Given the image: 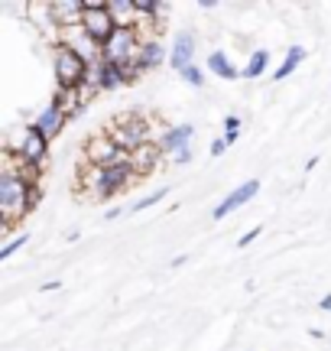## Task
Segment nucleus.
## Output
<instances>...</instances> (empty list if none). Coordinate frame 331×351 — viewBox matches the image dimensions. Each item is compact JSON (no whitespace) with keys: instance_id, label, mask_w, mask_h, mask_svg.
<instances>
[{"instance_id":"nucleus-5","label":"nucleus","mask_w":331,"mask_h":351,"mask_svg":"<svg viewBox=\"0 0 331 351\" xmlns=\"http://www.w3.org/2000/svg\"><path fill=\"white\" fill-rule=\"evenodd\" d=\"M124 160H130V153L120 150L114 140L107 137V130H98V134H91L85 140V163L107 169V166H117V163H124Z\"/></svg>"},{"instance_id":"nucleus-24","label":"nucleus","mask_w":331,"mask_h":351,"mask_svg":"<svg viewBox=\"0 0 331 351\" xmlns=\"http://www.w3.org/2000/svg\"><path fill=\"white\" fill-rule=\"evenodd\" d=\"M166 195H169V189H156L153 195H146V199H140L137 205H130V208H133V212H146V208H153V205H159V202H163Z\"/></svg>"},{"instance_id":"nucleus-17","label":"nucleus","mask_w":331,"mask_h":351,"mask_svg":"<svg viewBox=\"0 0 331 351\" xmlns=\"http://www.w3.org/2000/svg\"><path fill=\"white\" fill-rule=\"evenodd\" d=\"M191 56H195V39H191V33H178L176 46H172V52H169L172 69H176V72H185V69L191 65Z\"/></svg>"},{"instance_id":"nucleus-33","label":"nucleus","mask_w":331,"mask_h":351,"mask_svg":"<svg viewBox=\"0 0 331 351\" xmlns=\"http://www.w3.org/2000/svg\"><path fill=\"white\" fill-rule=\"evenodd\" d=\"M59 287H62L59 280H52V283H42V293H49V289H59Z\"/></svg>"},{"instance_id":"nucleus-6","label":"nucleus","mask_w":331,"mask_h":351,"mask_svg":"<svg viewBox=\"0 0 331 351\" xmlns=\"http://www.w3.org/2000/svg\"><path fill=\"white\" fill-rule=\"evenodd\" d=\"M81 26L88 29V36L94 43H107V39L114 36V20H111V13H107V0H85V16H81Z\"/></svg>"},{"instance_id":"nucleus-9","label":"nucleus","mask_w":331,"mask_h":351,"mask_svg":"<svg viewBox=\"0 0 331 351\" xmlns=\"http://www.w3.org/2000/svg\"><path fill=\"white\" fill-rule=\"evenodd\" d=\"M133 176L137 173H133L130 160H124V163H117V166H107V169L101 173V186H98V192H94V199H111V195H117V192H124Z\"/></svg>"},{"instance_id":"nucleus-29","label":"nucleus","mask_w":331,"mask_h":351,"mask_svg":"<svg viewBox=\"0 0 331 351\" xmlns=\"http://www.w3.org/2000/svg\"><path fill=\"white\" fill-rule=\"evenodd\" d=\"M260 231H263V228H250V231H247V234H243V238L237 241V247H250V244H254V241L260 238Z\"/></svg>"},{"instance_id":"nucleus-2","label":"nucleus","mask_w":331,"mask_h":351,"mask_svg":"<svg viewBox=\"0 0 331 351\" xmlns=\"http://www.w3.org/2000/svg\"><path fill=\"white\" fill-rule=\"evenodd\" d=\"M107 137L114 140L124 153H133L140 147H146V143H153V121L140 111H124L117 117H111Z\"/></svg>"},{"instance_id":"nucleus-22","label":"nucleus","mask_w":331,"mask_h":351,"mask_svg":"<svg viewBox=\"0 0 331 351\" xmlns=\"http://www.w3.org/2000/svg\"><path fill=\"white\" fill-rule=\"evenodd\" d=\"M267 65H269V52L267 49H256L254 56H250L247 69H243V78H260L263 72H267Z\"/></svg>"},{"instance_id":"nucleus-27","label":"nucleus","mask_w":331,"mask_h":351,"mask_svg":"<svg viewBox=\"0 0 331 351\" xmlns=\"http://www.w3.org/2000/svg\"><path fill=\"white\" fill-rule=\"evenodd\" d=\"M169 13H172V3H166V0H153V20H156V26H159V29L166 26Z\"/></svg>"},{"instance_id":"nucleus-15","label":"nucleus","mask_w":331,"mask_h":351,"mask_svg":"<svg viewBox=\"0 0 331 351\" xmlns=\"http://www.w3.org/2000/svg\"><path fill=\"white\" fill-rule=\"evenodd\" d=\"M191 134H195V127H189V124H182V127H169L163 137L156 140L159 143V150L163 153H169V156H176L178 150H185L189 147V140H191Z\"/></svg>"},{"instance_id":"nucleus-10","label":"nucleus","mask_w":331,"mask_h":351,"mask_svg":"<svg viewBox=\"0 0 331 351\" xmlns=\"http://www.w3.org/2000/svg\"><path fill=\"white\" fill-rule=\"evenodd\" d=\"M0 173L16 176V179H23V182H29V186H39V179H42V166L29 163V160L20 156L16 150L3 147V166H0Z\"/></svg>"},{"instance_id":"nucleus-8","label":"nucleus","mask_w":331,"mask_h":351,"mask_svg":"<svg viewBox=\"0 0 331 351\" xmlns=\"http://www.w3.org/2000/svg\"><path fill=\"white\" fill-rule=\"evenodd\" d=\"M16 137L20 140H16V147H10V150H16L20 156H26L29 163H36V166L46 163V156H49V137H42L36 130V124L23 127Z\"/></svg>"},{"instance_id":"nucleus-11","label":"nucleus","mask_w":331,"mask_h":351,"mask_svg":"<svg viewBox=\"0 0 331 351\" xmlns=\"http://www.w3.org/2000/svg\"><path fill=\"white\" fill-rule=\"evenodd\" d=\"M49 13L55 29H68V26H78L81 16H85V0H49Z\"/></svg>"},{"instance_id":"nucleus-32","label":"nucleus","mask_w":331,"mask_h":351,"mask_svg":"<svg viewBox=\"0 0 331 351\" xmlns=\"http://www.w3.org/2000/svg\"><path fill=\"white\" fill-rule=\"evenodd\" d=\"M319 309L321 313H331V293H325V296L319 300Z\"/></svg>"},{"instance_id":"nucleus-31","label":"nucleus","mask_w":331,"mask_h":351,"mask_svg":"<svg viewBox=\"0 0 331 351\" xmlns=\"http://www.w3.org/2000/svg\"><path fill=\"white\" fill-rule=\"evenodd\" d=\"M172 160H176V163H189V160H191V147H185V150H178L176 156H172Z\"/></svg>"},{"instance_id":"nucleus-19","label":"nucleus","mask_w":331,"mask_h":351,"mask_svg":"<svg viewBox=\"0 0 331 351\" xmlns=\"http://www.w3.org/2000/svg\"><path fill=\"white\" fill-rule=\"evenodd\" d=\"M166 59V49H163V43L159 39H153V43H146L140 52V59H137V65H140L143 72H150V69H159Z\"/></svg>"},{"instance_id":"nucleus-1","label":"nucleus","mask_w":331,"mask_h":351,"mask_svg":"<svg viewBox=\"0 0 331 351\" xmlns=\"http://www.w3.org/2000/svg\"><path fill=\"white\" fill-rule=\"evenodd\" d=\"M39 199H42L39 186H29L16 176L0 173V234H10L13 228L36 208Z\"/></svg>"},{"instance_id":"nucleus-23","label":"nucleus","mask_w":331,"mask_h":351,"mask_svg":"<svg viewBox=\"0 0 331 351\" xmlns=\"http://www.w3.org/2000/svg\"><path fill=\"white\" fill-rule=\"evenodd\" d=\"M117 85H124V75H120V65L101 62V91H114Z\"/></svg>"},{"instance_id":"nucleus-28","label":"nucleus","mask_w":331,"mask_h":351,"mask_svg":"<svg viewBox=\"0 0 331 351\" xmlns=\"http://www.w3.org/2000/svg\"><path fill=\"white\" fill-rule=\"evenodd\" d=\"M178 75L185 78L189 85H195V88L204 85V75H202V69H198V65H189V69H185V72H178Z\"/></svg>"},{"instance_id":"nucleus-18","label":"nucleus","mask_w":331,"mask_h":351,"mask_svg":"<svg viewBox=\"0 0 331 351\" xmlns=\"http://www.w3.org/2000/svg\"><path fill=\"white\" fill-rule=\"evenodd\" d=\"M52 104H55L65 117H75V114H81V108H85L81 98H78V88H59L55 98H52Z\"/></svg>"},{"instance_id":"nucleus-3","label":"nucleus","mask_w":331,"mask_h":351,"mask_svg":"<svg viewBox=\"0 0 331 351\" xmlns=\"http://www.w3.org/2000/svg\"><path fill=\"white\" fill-rule=\"evenodd\" d=\"M104 62L111 65H130L140 59L143 52V39L137 36V29H114V36L101 46Z\"/></svg>"},{"instance_id":"nucleus-7","label":"nucleus","mask_w":331,"mask_h":351,"mask_svg":"<svg viewBox=\"0 0 331 351\" xmlns=\"http://www.w3.org/2000/svg\"><path fill=\"white\" fill-rule=\"evenodd\" d=\"M52 65H55V82H59V88H78L85 82V72H88V65L81 62L72 49H65V46H55Z\"/></svg>"},{"instance_id":"nucleus-30","label":"nucleus","mask_w":331,"mask_h":351,"mask_svg":"<svg viewBox=\"0 0 331 351\" xmlns=\"http://www.w3.org/2000/svg\"><path fill=\"white\" fill-rule=\"evenodd\" d=\"M228 147H230V143H228V140H224V137H221V140H215V143H211V156H221V153L228 150Z\"/></svg>"},{"instance_id":"nucleus-12","label":"nucleus","mask_w":331,"mask_h":351,"mask_svg":"<svg viewBox=\"0 0 331 351\" xmlns=\"http://www.w3.org/2000/svg\"><path fill=\"white\" fill-rule=\"evenodd\" d=\"M256 192H260V179H247L243 186H237V189H234V192L228 195V199H224V202H221V205L215 208V221H221V218H228V215L234 212V208H241L243 202H250V199H254Z\"/></svg>"},{"instance_id":"nucleus-16","label":"nucleus","mask_w":331,"mask_h":351,"mask_svg":"<svg viewBox=\"0 0 331 351\" xmlns=\"http://www.w3.org/2000/svg\"><path fill=\"white\" fill-rule=\"evenodd\" d=\"M65 121H68V117H65V114L59 111L55 104H49V108H42V111H39V117L33 121V124H36V130L42 134V137L52 140V137H59V134H62Z\"/></svg>"},{"instance_id":"nucleus-13","label":"nucleus","mask_w":331,"mask_h":351,"mask_svg":"<svg viewBox=\"0 0 331 351\" xmlns=\"http://www.w3.org/2000/svg\"><path fill=\"white\" fill-rule=\"evenodd\" d=\"M159 163H163V150H159V143H146V147H140V150L130 153V166H133V173L137 176H150Z\"/></svg>"},{"instance_id":"nucleus-4","label":"nucleus","mask_w":331,"mask_h":351,"mask_svg":"<svg viewBox=\"0 0 331 351\" xmlns=\"http://www.w3.org/2000/svg\"><path fill=\"white\" fill-rule=\"evenodd\" d=\"M55 46H65V49H72L85 65L104 62L101 43H94V39L88 36V29H85L81 23H78V26H68V29H59V43H55Z\"/></svg>"},{"instance_id":"nucleus-20","label":"nucleus","mask_w":331,"mask_h":351,"mask_svg":"<svg viewBox=\"0 0 331 351\" xmlns=\"http://www.w3.org/2000/svg\"><path fill=\"white\" fill-rule=\"evenodd\" d=\"M208 72H215V75L224 78V82L237 78V69L230 65V59L224 56V52H211V56H208Z\"/></svg>"},{"instance_id":"nucleus-21","label":"nucleus","mask_w":331,"mask_h":351,"mask_svg":"<svg viewBox=\"0 0 331 351\" xmlns=\"http://www.w3.org/2000/svg\"><path fill=\"white\" fill-rule=\"evenodd\" d=\"M306 59V49L302 46H293V49L286 52V59H282V65L276 69V75H273V82H282L286 75H293L295 69H299V62Z\"/></svg>"},{"instance_id":"nucleus-14","label":"nucleus","mask_w":331,"mask_h":351,"mask_svg":"<svg viewBox=\"0 0 331 351\" xmlns=\"http://www.w3.org/2000/svg\"><path fill=\"white\" fill-rule=\"evenodd\" d=\"M107 13L114 20L117 29H133L140 13H137V0H107Z\"/></svg>"},{"instance_id":"nucleus-25","label":"nucleus","mask_w":331,"mask_h":351,"mask_svg":"<svg viewBox=\"0 0 331 351\" xmlns=\"http://www.w3.org/2000/svg\"><path fill=\"white\" fill-rule=\"evenodd\" d=\"M26 241H29V234H26V231H23V234H16V238H10L7 244H3V247H0V261L13 257V254H16V251H20V247L26 244Z\"/></svg>"},{"instance_id":"nucleus-26","label":"nucleus","mask_w":331,"mask_h":351,"mask_svg":"<svg viewBox=\"0 0 331 351\" xmlns=\"http://www.w3.org/2000/svg\"><path fill=\"white\" fill-rule=\"evenodd\" d=\"M237 137H241V117H237V114H230V117H224V140L234 143Z\"/></svg>"}]
</instances>
